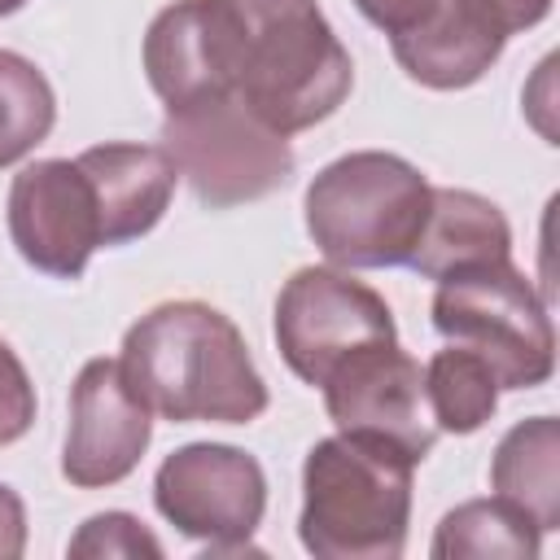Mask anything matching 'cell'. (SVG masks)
<instances>
[{"instance_id":"obj_1","label":"cell","mask_w":560,"mask_h":560,"mask_svg":"<svg viewBox=\"0 0 560 560\" xmlns=\"http://www.w3.org/2000/svg\"><path fill=\"white\" fill-rule=\"evenodd\" d=\"M144 74L162 105L236 96L280 136L332 118L354 88L315 0H175L144 31Z\"/></svg>"},{"instance_id":"obj_2","label":"cell","mask_w":560,"mask_h":560,"mask_svg":"<svg viewBox=\"0 0 560 560\" xmlns=\"http://www.w3.org/2000/svg\"><path fill=\"white\" fill-rule=\"evenodd\" d=\"M118 363L140 402L175 424H249L271 402L241 328L197 298L144 311L122 332Z\"/></svg>"},{"instance_id":"obj_3","label":"cell","mask_w":560,"mask_h":560,"mask_svg":"<svg viewBox=\"0 0 560 560\" xmlns=\"http://www.w3.org/2000/svg\"><path fill=\"white\" fill-rule=\"evenodd\" d=\"M411 468L385 442L319 438L302 459V547L319 560H398L411 525Z\"/></svg>"},{"instance_id":"obj_4","label":"cell","mask_w":560,"mask_h":560,"mask_svg":"<svg viewBox=\"0 0 560 560\" xmlns=\"http://www.w3.org/2000/svg\"><path fill=\"white\" fill-rule=\"evenodd\" d=\"M433 184L398 153L354 149L328 162L302 197L306 232L332 267L376 271L407 267L424 219Z\"/></svg>"},{"instance_id":"obj_5","label":"cell","mask_w":560,"mask_h":560,"mask_svg":"<svg viewBox=\"0 0 560 560\" xmlns=\"http://www.w3.org/2000/svg\"><path fill=\"white\" fill-rule=\"evenodd\" d=\"M429 315L446 341L490 363L499 389H538L556 372V328L547 302L534 280L512 267V258L438 280Z\"/></svg>"},{"instance_id":"obj_6","label":"cell","mask_w":560,"mask_h":560,"mask_svg":"<svg viewBox=\"0 0 560 560\" xmlns=\"http://www.w3.org/2000/svg\"><path fill=\"white\" fill-rule=\"evenodd\" d=\"M162 149L175 162V175L188 179L197 201L210 210L258 201L289 184L293 149L289 136L254 118L236 96H197L166 105Z\"/></svg>"},{"instance_id":"obj_7","label":"cell","mask_w":560,"mask_h":560,"mask_svg":"<svg viewBox=\"0 0 560 560\" xmlns=\"http://www.w3.org/2000/svg\"><path fill=\"white\" fill-rule=\"evenodd\" d=\"M153 503L184 538L206 542V556H241L267 512V472L241 446L188 442L158 464Z\"/></svg>"},{"instance_id":"obj_8","label":"cell","mask_w":560,"mask_h":560,"mask_svg":"<svg viewBox=\"0 0 560 560\" xmlns=\"http://www.w3.org/2000/svg\"><path fill=\"white\" fill-rule=\"evenodd\" d=\"M381 341H398L394 311L346 267H302L284 280L276 298V346L298 381L319 389L337 363Z\"/></svg>"},{"instance_id":"obj_9","label":"cell","mask_w":560,"mask_h":560,"mask_svg":"<svg viewBox=\"0 0 560 560\" xmlns=\"http://www.w3.org/2000/svg\"><path fill=\"white\" fill-rule=\"evenodd\" d=\"M9 236L35 271L79 280L105 249V210L79 158H39L9 184Z\"/></svg>"},{"instance_id":"obj_10","label":"cell","mask_w":560,"mask_h":560,"mask_svg":"<svg viewBox=\"0 0 560 560\" xmlns=\"http://www.w3.org/2000/svg\"><path fill=\"white\" fill-rule=\"evenodd\" d=\"M319 389L337 433L385 442L411 464H420L438 442V424L424 402V368L398 341L354 350Z\"/></svg>"},{"instance_id":"obj_11","label":"cell","mask_w":560,"mask_h":560,"mask_svg":"<svg viewBox=\"0 0 560 560\" xmlns=\"http://www.w3.org/2000/svg\"><path fill=\"white\" fill-rule=\"evenodd\" d=\"M153 438V411L131 389L118 359H88L70 385L61 477L79 490L118 486L136 472Z\"/></svg>"},{"instance_id":"obj_12","label":"cell","mask_w":560,"mask_h":560,"mask_svg":"<svg viewBox=\"0 0 560 560\" xmlns=\"http://www.w3.org/2000/svg\"><path fill=\"white\" fill-rule=\"evenodd\" d=\"M516 35L499 0H433L407 31L389 35L402 74L433 92L472 88Z\"/></svg>"},{"instance_id":"obj_13","label":"cell","mask_w":560,"mask_h":560,"mask_svg":"<svg viewBox=\"0 0 560 560\" xmlns=\"http://www.w3.org/2000/svg\"><path fill=\"white\" fill-rule=\"evenodd\" d=\"M79 162L101 192L105 249L140 241L162 223L175 197V179H179L162 144H127V140L92 144L79 153Z\"/></svg>"},{"instance_id":"obj_14","label":"cell","mask_w":560,"mask_h":560,"mask_svg":"<svg viewBox=\"0 0 560 560\" xmlns=\"http://www.w3.org/2000/svg\"><path fill=\"white\" fill-rule=\"evenodd\" d=\"M512 258V228L503 210L472 188H438L429 197L424 232L407 258L420 280H446L468 267Z\"/></svg>"},{"instance_id":"obj_15","label":"cell","mask_w":560,"mask_h":560,"mask_svg":"<svg viewBox=\"0 0 560 560\" xmlns=\"http://www.w3.org/2000/svg\"><path fill=\"white\" fill-rule=\"evenodd\" d=\"M490 486L503 503L529 516L542 534L560 525V424L556 416H529L512 424L490 459Z\"/></svg>"},{"instance_id":"obj_16","label":"cell","mask_w":560,"mask_h":560,"mask_svg":"<svg viewBox=\"0 0 560 560\" xmlns=\"http://www.w3.org/2000/svg\"><path fill=\"white\" fill-rule=\"evenodd\" d=\"M429 551L438 560H534L542 551V529L499 494L468 499L442 516Z\"/></svg>"},{"instance_id":"obj_17","label":"cell","mask_w":560,"mask_h":560,"mask_svg":"<svg viewBox=\"0 0 560 560\" xmlns=\"http://www.w3.org/2000/svg\"><path fill=\"white\" fill-rule=\"evenodd\" d=\"M499 394L503 389L490 363L455 341H446V350H438L424 363V402H429L438 433H455V438L477 433L494 416Z\"/></svg>"},{"instance_id":"obj_18","label":"cell","mask_w":560,"mask_h":560,"mask_svg":"<svg viewBox=\"0 0 560 560\" xmlns=\"http://www.w3.org/2000/svg\"><path fill=\"white\" fill-rule=\"evenodd\" d=\"M57 122L52 83L22 52L0 48V166L22 162Z\"/></svg>"},{"instance_id":"obj_19","label":"cell","mask_w":560,"mask_h":560,"mask_svg":"<svg viewBox=\"0 0 560 560\" xmlns=\"http://www.w3.org/2000/svg\"><path fill=\"white\" fill-rule=\"evenodd\" d=\"M70 556H162V542L131 512H96L70 538Z\"/></svg>"},{"instance_id":"obj_20","label":"cell","mask_w":560,"mask_h":560,"mask_svg":"<svg viewBox=\"0 0 560 560\" xmlns=\"http://www.w3.org/2000/svg\"><path fill=\"white\" fill-rule=\"evenodd\" d=\"M35 385L22 368V359L13 354V346L0 337V446L18 442L31 433L35 424Z\"/></svg>"},{"instance_id":"obj_21","label":"cell","mask_w":560,"mask_h":560,"mask_svg":"<svg viewBox=\"0 0 560 560\" xmlns=\"http://www.w3.org/2000/svg\"><path fill=\"white\" fill-rule=\"evenodd\" d=\"M376 31H385V35H398V31H407L433 0H350Z\"/></svg>"},{"instance_id":"obj_22","label":"cell","mask_w":560,"mask_h":560,"mask_svg":"<svg viewBox=\"0 0 560 560\" xmlns=\"http://www.w3.org/2000/svg\"><path fill=\"white\" fill-rule=\"evenodd\" d=\"M26 551V503L13 486L0 481V560H18Z\"/></svg>"},{"instance_id":"obj_23","label":"cell","mask_w":560,"mask_h":560,"mask_svg":"<svg viewBox=\"0 0 560 560\" xmlns=\"http://www.w3.org/2000/svg\"><path fill=\"white\" fill-rule=\"evenodd\" d=\"M499 4H503V13L512 18L516 35L529 31V26H538V22L551 13V0H499Z\"/></svg>"},{"instance_id":"obj_24","label":"cell","mask_w":560,"mask_h":560,"mask_svg":"<svg viewBox=\"0 0 560 560\" xmlns=\"http://www.w3.org/2000/svg\"><path fill=\"white\" fill-rule=\"evenodd\" d=\"M26 0H0V18H9V13H18Z\"/></svg>"}]
</instances>
